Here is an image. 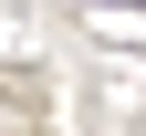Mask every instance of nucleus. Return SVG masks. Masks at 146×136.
I'll return each mask as SVG.
<instances>
[{"label":"nucleus","instance_id":"f257e3e1","mask_svg":"<svg viewBox=\"0 0 146 136\" xmlns=\"http://www.w3.org/2000/svg\"><path fill=\"white\" fill-rule=\"evenodd\" d=\"M104 11H146V0H104Z\"/></svg>","mask_w":146,"mask_h":136}]
</instances>
